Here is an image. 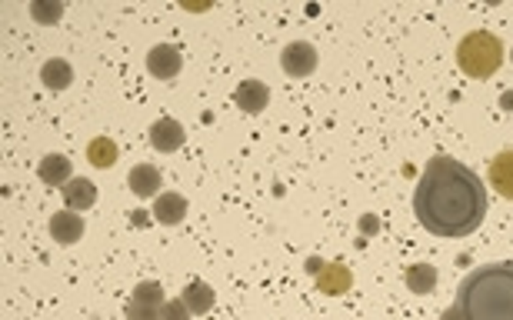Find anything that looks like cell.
I'll use <instances>...</instances> for the list:
<instances>
[{"label": "cell", "instance_id": "6da1fadb", "mask_svg": "<svg viewBox=\"0 0 513 320\" xmlns=\"http://www.w3.org/2000/svg\"><path fill=\"white\" fill-rule=\"evenodd\" d=\"M414 214L433 237H471L486 217V187L456 157H433L414 190Z\"/></svg>", "mask_w": 513, "mask_h": 320}, {"label": "cell", "instance_id": "7a4b0ae2", "mask_svg": "<svg viewBox=\"0 0 513 320\" xmlns=\"http://www.w3.org/2000/svg\"><path fill=\"white\" fill-rule=\"evenodd\" d=\"M456 307L463 320H513V263H484L460 280Z\"/></svg>", "mask_w": 513, "mask_h": 320}, {"label": "cell", "instance_id": "3957f363", "mask_svg": "<svg viewBox=\"0 0 513 320\" xmlns=\"http://www.w3.org/2000/svg\"><path fill=\"white\" fill-rule=\"evenodd\" d=\"M456 64L473 80L494 77L500 71V64H503V44H500V37L490 34V30H473V34H467L456 44Z\"/></svg>", "mask_w": 513, "mask_h": 320}, {"label": "cell", "instance_id": "277c9868", "mask_svg": "<svg viewBox=\"0 0 513 320\" xmlns=\"http://www.w3.org/2000/svg\"><path fill=\"white\" fill-rule=\"evenodd\" d=\"M280 67H284L290 77H310L317 71V50L314 44H307V41H294V44L284 47V54H280Z\"/></svg>", "mask_w": 513, "mask_h": 320}, {"label": "cell", "instance_id": "5b68a950", "mask_svg": "<svg viewBox=\"0 0 513 320\" xmlns=\"http://www.w3.org/2000/svg\"><path fill=\"white\" fill-rule=\"evenodd\" d=\"M187 141V131L180 120H173V117H160L150 124V147L157 150V154H173V150H180Z\"/></svg>", "mask_w": 513, "mask_h": 320}, {"label": "cell", "instance_id": "8992f818", "mask_svg": "<svg viewBox=\"0 0 513 320\" xmlns=\"http://www.w3.org/2000/svg\"><path fill=\"white\" fill-rule=\"evenodd\" d=\"M180 67H184V57H180V47L173 44H157L150 54H147V71L154 73L157 80H164V84H171L173 77L180 73Z\"/></svg>", "mask_w": 513, "mask_h": 320}, {"label": "cell", "instance_id": "52a82bcc", "mask_svg": "<svg viewBox=\"0 0 513 320\" xmlns=\"http://www.w3.org/2000/svg\"><path fill=\"white\" fill-rule=\"evenodd\" d=\"M47 227H50V237L57 240L60 248H71V244H77L84 237V217L77 210H57Z\"/></svg>", "mask_w": 513, "mask_h": 320}, {"label": "cell", "instance_id": "ba28073f", "mask_svg": "<svg viewBox=\"0 0 513 320\" xmlns=\"http://www.w3.org/2000/svg\"><path fill=\"white\" fill-rule=\"evenodd\" d=\"M127 187L134 197H160V187H164V177L154 164H137V167H130L127 174Z\"/></svg>", "mask_w": 513, "mask_h": 320}, {"label": "cell", "instance_id": "9c48e42d", "mask_svg": "<svg viewBox=\"0 0 513 320\" xmlns=\"http://www.w3.org/2000/svg\"><path fill=\"white\" fill-rule=\"evenodd\" d=\"M354 287V274L347 263H324V270L317 274V291L327 297H343Z\"/></svg>", "mask_w": 513, "mask_h": 320}, {"label": "cell", "instance_id": "30bf717a", "mask_svg": "<svg viewBox=\"0 0 513 320\" xmlns=\"http://www.w3.org/2000/svg\"><path fill=\"white\" fill-rule=\"evenodd\" d=\"M234 103L241 107L243 114H260L271 103V88L260 84V80H241L237 90H234Z\"/></svg>", "mask_w": 513, "mask_h": 320}, {"label": "cell", "instance_id": "8fae6325", "mask_svg": "<svg viewBox=\"0 0 513 320\" xmlns=\"http://www.w3.org/2000/svg\"><path fill=\"white\" fill-rule=\"evenodd\" d=\"M37 177H41L47 187L64 190L73 180L71 157H64V154H47V157L41 160V167H37Z\"/></svg>", "mask_w": 513, "mask_h": 320}, {"label": "cell", "instance_id": "7c38bea8", "mask_svg": "<svg viewBox=\"0 0 513 320\" xmlns=\"http://www.w3.org/2000/svg\"><path fill=\"white\" fill-rule=\"evenodd\" d=\"M486 180H490V187L497 190L500 197L513 201V150H500L497 157L490 160Z\"/></svg>", "mask_w": 513, "mask_h": 320}, {"label": "cell", "instance_id": "4fadbf2b", "mask_svg": "<svg viewBox=\"0 0 513 320\" xmlns=\"http://www.w3.org/2000/svg\"><path fill=\"white\" fill-rule=\"evenodd\" d=\"M60 194H64L67 210H90V207L97 204V184L87 180V177H73L71 184L60 190Z\"/></svg>", "mask_w": 513, "mask_h": 320}, {"label": "cell", "instance_id": "5bb4252c", "mask_svg": "<svg viewBox=\"0 0 513 320\" xmlns=\"http://www.w3.org/2000/svg\"><path fill=\"white\" fill-rule=\"evenodd\" d=\"M187 304V310L194 314V317H203V314H211L217 304V293L211 284H203V280H190L184 287V297H180Z\"/></svg>", "mask_w": 513, "mask_h": 320}, {"label": "cell", "instance_id": "9a60e30c", "mask_svg": "<svg viewBox=\"0 0 513 320\" xmlns=\"http://www.w3.org/2000/svg\"><path fill=\"white\" fill-rule=\"evenodd\" d=\"M187 201L180 197V194H173V190H167V194H160L157 201H154V220L157 224H167V227H173V224H180V220L187 217Z\"/></svg>", "mask_w": 513, "mask_h": 320}, {"label": "cell", "instance_id": "2e32d148", "mask_svg": "<svg viewBox=\"0 0 513 320\" xmlns=\"http://www.w3.org/2000/svg\"><path fill=\"white\" fill-rule=\"evenodd\" d=\"M403 284H407V291L417 293V297H427V293L437 291V267H430V263H414V267H407Z\"/></svg>", "mask_w": 513, "mask_h": 320}, {"label": "cell", "instance_id": "e0dca14e", "mask_svg": "<svg viewBox=\"0 0 513 320\" xmlns=\"http://www.w3.org/2000/svg\"><path fill=\"white\" fill-rule=\"evenodd\" d=\"M41 80L47 90H67L73 84V67L60 57L47 60V64L41 67Z\"/></svg>", "mask_w": 513, "mask_h": 320}, {"label": "cell", "instance_id": "ac0fdd59", "mask_svg": "<svg viewBox=\"0 0 513 320\" xmlns=\"http://www.w3.org/2000/svg\"><path fill=\"white\" fill-rule=\"evenodd\" d=\"M117 157H120V150H117V144L111 141V137H94L90 144H87V160L94 164V167H114Z\"/></svg>", "mask_w": 513, "mask_h": 320}, {"label": "cell", "instance_id": "d6986e66", "mask_svg": "<svg viewBox=\"0 0 513 320\" xmlns=\"http://www.w3.org/2000/svg\"><path fill=\"white\" fill-rule=\"evenodd\" d=\"M130 301H134V304H143V307H164V304H167V297H164V287H160L157 280H143V284H137Z\"/></svg>", "mask_w": 513, "mask_h": 320}, {"label": "cell", "instance_id": "ffe728a7", "mask_svg": "<svg viewBox=\"0 0 513 320\" xmlns=\"http://www.w3.org/2000/svg\"><path fill=\"white\" fill-rule=\"evenodd\" d=\"M64 14V4H30V17L37 24H54Z\"/></svg>", "mask_w": 513, "mask_h": 320}, {"label": "cell", "instance_id": "44dd1931", "mask_svg": "<svg viewBox=\"0 0 513 320\" xmlns=\"http://www.w3.org/2000/svg\"><path fill=\"white\" fill-rule=\"evenodd\" d=\"M124 317L127 320H164L160 317V307H143V304H134V301L127 304Z\"/></svg>", "mask_w": 513, "mask_h": 320}, {"label": "cell", "instance_id": "7402d4cb", "mask_svg": "<svg viewBox=\"0 0 513 320\" xmlns=\"http://www.w3.org/2000/svg\"><path fill=\"white\" fill-rule=\"evenodd\" d=\"M160 317L164 320H194V314L187 310L184 301H167V304L160 307Z\"/></svg>", "mask_w": 513, "mask_h": 320}, {"label": "cell", "instance_id": "603a6c76", "mask_svg": "<svg viewBox=\"0 0 513 320\" xmlns=\"http://www.w3.org/2000/svg\"><path fill=\"white\" fill-rule=\"evenodd\" d=\"M500 107H503V110H513V90H503V94H500Z\"/></svg>", "mask_w": 513, "mask_h": 320}, {"label": "cell", "instance_id": "cb8c5ba5", "mask_svg": "<svg viewBox=\"0 0 513 320\" xmlns=\"http://www.w3.org/2000/svg\"><path fill=\"white\" fill-rule=\"evenodd\" d=\"M440 320H463V314H460V307H450V310H443V317Z\"/></svg>", "mask_w": 513, "mask_h": 320}, {"label": "cell", "instance_id": "d4e9b609", "mask_svg": "<svg viewBox=\"0 0 513 320\" xmlns=\"http://www.w3.org/2000/svg\"><path fill=\"white\" fill-rule=\"evenodd\" d=\"M510 57H513V54H510Z\"/></svg>", "mask_w": 513, "mask_h": 320}]
</instances>
